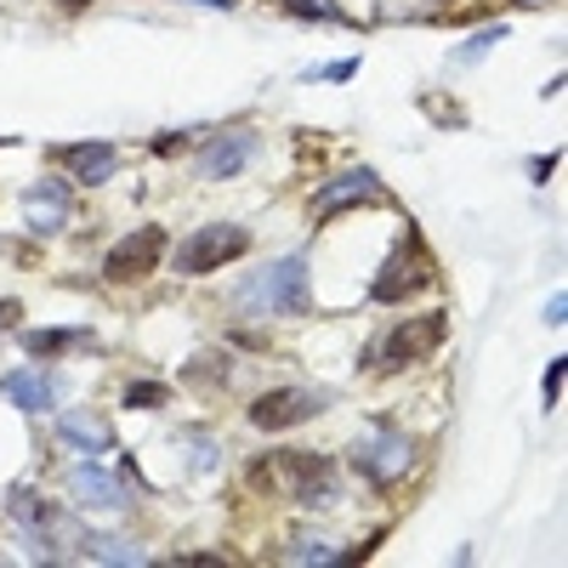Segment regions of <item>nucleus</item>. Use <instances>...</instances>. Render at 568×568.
<instances>
[{
    "label": "nucleus",
    "mask_w": 568,
    "mask_h": 568,
    "mask_svg": "<svg viewBox=\"0 0 568 568\" xmlns=\"http://www.w3.org/2000/svg\"><path fill=\"white\" fill-rule=\"evenodd\" d=\"M278 7L291 12V18H313V23H318V18H324V23H347V12L329 7V0H278Z\"/></svg>",
    "instance_id": "obj_22"
},
{
    "label": "nucleus",
    "mask_w": 568,
    "mask_h": 568,
    "mask_svg": "<svg viewBox=\"0 0 568 568\" xmlns=\"http://www.w3.org/2000/svg\"><path fill=\"white\" fill-rule=\"evenodd\" d=\"M12 517H18V524H23V535L40 546V557H63L58 546H80L85 540V529L74 524V517H63L52 500H45V495H34V489H12Z\"/></svg>",
    "instance_id": "obj_6"
},
{
    "label": "nucleus",
    "mask_w": 568,
    "mask_h": 568,
    "mask_svg": "<svg viewBox=\"0 0 568 568\" xmlns=\"http://www.w3.org/2000/svg\"><path fill=\"white\" fill-rule=\"evenodd\" d=\"M562 313H568V296H562V291H557V296H551V302H546V324H562Z\"/></svg>",
    "instance_id": "obj_25"
},
{
    "label": "nucleus",
    "mask_w": 568,
    "mask_h": 568,
    "mask_svg": "<svg viewBox=\"0 0 568 568\" xmlns=\"http://www.w3.org/2000/svg\"><path fill=\"white\" fill-rule=\"evenodd\" d=\"M313 302L307 284V256H278L273 267L251 273L245 284H233V307H245L256 318H296Z\"/></svg>",
    "instance_id": "obj_1"
},
{
    "label": "nucleus",
    "mask_w": 568,
    "mask_h": 568,
    "mask_svg": "<svg viewBox=\"0 0 568 568\" xmlns=\"http://www.w3.org/2000/svg\"><path fill=\"white\" fill-rule=\"evenodd\" d=\"M69 489H74V500H80V506H91V511H120V506H125V489L109 478V471H103L98 460L74 466V471H69Z\"/></svg>",
    "instance_id": "obj_15"
},
{
    "label": "nucleus",
    "mask_w": 568,
    "mask_h": 568,
    "mask_svg": "<svg viewBox=\"0 0 568 568\" xmlns=\"http://www.w3.org/2000/svg\"><path fill=\"white\" fill-rule=\"evenodd\" d=\"M284 562H342V551H336V540H313V535H302L291 551H284Z\"/></svg>",
    "instance_id": "obj_20"
},
{
    "label": "nucleus",
    "mask_w": 568,
    "mask_h": 568,
    "mask_svg": "<svg viewBox=\"0 0 568 568\" xmlns=\"http://www.w3.org/2000/svg\"><path fill=\"white\" fill-rule=\"evenodd\" d=\"M23 216H29V233H58L69 222V187L58 176L29 182L23 187Z\"/></svg>",
    "instance_id": "obj_11"
},
{
    "label": "nucleus",
    "mask_w": 568,
    "mask_h": 568,
    "mask_svg": "<svg viewBox=\"0 0 568 568\" xmlns=\"http://www.w3.org/2000/svg\"><path fill=\"white\" fill-rule=\"evenodd\" d=\"M500 40H506V23H495V29H484V34H471V40L460 45V52H455L449 63H455V69H471V63H484V58H489V45H500Z\"/></svg>",
    "instance_id": "obj_19"
},
{
    "label": "nucleus",
    "mask_w": 568,
    "mask_h": 568,
    "mask_svg": "<svg viewBox=\"0 0 568 568\" xmlns=\"http://www.w3.org/2000/svg\"><path fill=\"white\" fill-rule=\"evenodd\" d=\"M444 329H449V313H420V318H404V324H393L387 336L369 347V364H375V369H404V364H420L426 353H438Z\"/></svg>",
    "instance_id": "obj_5"
},
{
    "label": "nucleus",
    "mask_w": 568,
    "mask_h": 568,
    "mask_svg": "<svg viewBox=\"0 0 568 568\" xmlns=\"http://www.w3.org/2000/svg\"><path fill=\"white\" fill-rule=\"evenodd\" d=\"M58 438L85 449V455H103V449H114V426L103 415H91V409H63L58 415Z\"/></svg>",
    "instance_id": "obj_16"
},
{
    "label": "nucleus",
    "mask_w": 568,
    "mask_h": 568,
    "mask_svg": "<svg viewBox=\"0 0 568 568\" xmlns=\"http://www.w3.org/2000/svg\"><path fill=\"white\" fill-rule=\"evenodd\" d=\"M382 200H387L382 176H375L369 165H358V171H342L336 182H324V187H318V194H313V216L329 222V216L347 211V205H382Z\"/></svg>",
    "instance_id": "obj_10"
},
{
    "label": "nucleus",
    "mask_w": 568,
    "mask_h": 568,
    "mask_svg": "<svg viewBox=\"0 0 568 568\" xmlns=\"http://www.w3.org/2000/svg\"><path fill=\"white\" fill-rule=\"evenodd\" d=\"M284 478L296 495V506L318 511V506H336V466H329V455H313V449H284L278 460H262L256 478Z\"/></svg>",
    "instance_id": "obj_3"
},
{
    "label": "nucleus",
    "mask_w": 568,
    "mask_h": 568,
    "mask_svg": "<svg viewBox=\"0 0 568 568\" xmlns=\"http://www.w3.org/2000/svg\"><path fill=\"white\" fill-rule=\"evenodd\" d=\"M0 393H7L23 415H45L58 404V382L45 369H7V375H0Z\"/></svg>",
    "instance_id": "obj_14"
},
{
    "label": "nucleus",
    "mask_w": 568,
    "mask_h": 568,
    "mask_svg": "<svg viewBox=\"0 0 568 568\" xmlns=\"http://www.w3.org/2000/svg\"><path fill=\"white\" fill-rule=\"evenodd\" d=\"M358 74V58L347 63H324V69H302V80H353Z\"/></svg>",
    "instance_id": "obj_24"
},
{
    "label": "nucleus",
    "mask_w": 568,
    "mask_h": 568,
    "mask_svg": "<svg viewBox=\"0 0 568 568\" xmlns=\"http://www.w3.org/2000/svg\"><path fill=\"white\" fill-rule=\"evenodd\" d=\"M256 160V136L251 131H233V136H211V149L200 154V176L205 182H222V176H240L245 165Z\"/></svg>",
    "instance_id": "obj_12"
},
{
    "label": "nucleus",
    "mask_w": 568,
    "mask_h": 568,
    "mask_svg": "<svg viewBox=\"0 0 568 568\" xmlns=\"http://www.w3.org/2000/svg\"><path fill=\"white\" fill-rule=\"evenodd\" d=\"M171 404V387H160V382H131L125 387V409H165Z\"/></svg>",
    "instance_id": "obj_21"
},
{
    "label": "nucleus",
    "mask_w": 568,
    "mask_h": 568,
    "mask_svg": "<svg viewBox=\"0 0 568 568\" xmlns=\"http://www.w3.org/2000/svg\"><path fill=\"white\" fill-rule=\"evenodd\" d=\"M324 404H329V393H313V387H278V393H262V398L251 404V426H256V433H291V426L313 420Z\"/></svg>",
    "instance_id": "obj_8"
},
{
    "label": "nucleus",
    "mask_w": 568,
    "mask_h": 568,
    "mask_svg": "<svg viewBox=\"0 0 568 568\" xmlns=\"http://www.w3.org/2000/svg\"><path fill=\"white\" fill-rule=\"evenodd\" d=\"M551 171H557V154H546V160H535V182H546Z\"/></svg>",
    "instance_id": "obj_26"
},
{
    "label": "nucleus",
    "mask_w": 568,
    "mask_h": 568,
    "mask_svg": "<svg viewBox=\"0 0 568 568\" xmlns=\"http://www.w3.org/2000/svg\"><path fill=\"white\" fill-rule=\"evenodd\" d=\"M58 165L74 171V182H109L120 171V149L114 142H69V149H52Z\"/></svg>",
    "instance_id": "obj_13"
},
{
    "label": "nucleus",
    "mask_w": 568,
    "mask_h": 568,
    "mask_svg": "<svg viewBox=\"0 0 568 568\" xmlns=\"http://www.w3.org/2000/svg\"><path fill=\"white\" fill-rule=\"evenodd\" d=\"M353 466H358L364 484L387 489V484H398L404 471L415 466V438L404 433V426H393V420H369L364 438L353 444Z\"/></svg>",
    "instance_id": "obj_2"
},
{
    "label": "nucleus",
    "mask_w": 568,
    "mask_h": 568,
    "mask_svg": "<svg viewBox=\"0 0 568 568\" xmlns=\"http://www.w3.org/2000/svg\"><path fill=\"white\" fill-rule=\"evenodd\" d=\"M69 347H91V329H23V353L34 358H58Z\"/></svg>",
    "instance_id": "obj_17"
},
{
    "label": "nucleus",
    "mask_w": 568,
    "mask_h": 568,
    "mask_svg": "<svg viewBox=\"0 0 568 568\" xmlns=\"http://www.w3.org/2000/svg\"><path fill=\"white\" fill-rule=\"evenodd\" d=\"M58 7H69V12H80V7H85V0H58Z\"/></svg>",
    "instance_id": "obj_28"
},
{
    "label": "nucleus",
    "mask_w": 568,
    "mask_h": 568,
    "mask_svg": "<svg viewBox=\"0 0 568 568\" xmlns=\"http://www.w3.org/2000/svg\"><path fill=\"white\" fill-rule=\"evenodd\" d=\"M85 546V557H98V562H149V557H142V546H131V540H114V535H85L80 540Z\"/></svg>",
    "instance_id": "obj_18"
},
{
    "label": "nucleus",
    "mask_w": 568,
    "mask_h": 568,
    "mask_svg": "<svg viewBox=\"0 0 568 568\" xmlns=\"http://www.w3.org/2000/svg\"><path fill=\"white\" fill-rule=\"evenodd\" d=\"M562 375H568V358H551V364H546V382H540V398H546V409H557V393H562Z\"/></svg>",
    "instance_id": "obj_23"
},
{
    "label": "nucleus",
    "mask_w": 568,
    "mask_h": 568,
    "mask_svg": "<svg viewBox=\"0 0 568 568\" xmlns=\"http://www.w3.org/2000/svg\"><path fill=\"white\" fill-rule=\"evenodd\" d=\"M426 284H433V262L420 256V245H415V240H404V245L382 262V278L369 284V302L393 307V302H409L415 291H426Z\"/></svg>",
    "instance_id": "obj_7"
},
{
    "label": "nucleus",
    "mask_w": 568,
    "mask_h": 568,
    "mask_svg": "<svg viewBox=\"0 0 568 568\" xmlns=\"http://www.w3.org/2000/svg\"><path fill=\"white\" fill-rule=\"evenodd\" d=\"M251 251V227L240 222H211V227H194L187 240L176 245V273L182 278H205L216 267H227L233 256Z\"/></svg>",
    "instance_id": "obj_4"
},
{
    "label": "nucleus",
    "mask_w": 568,
    "mask_h": 568,
    "mask_svg": "<svg viewBox=\"0 0 568 568\" xmlns=\"http://www.w3.org/2000/svg\"><path fill=\"white\" fill-rule=\"evenodd\" d=\"M160 256H165V227H136V233H125V240L103 256V278H114V284L149 278L160 267Z\"/></svg>",
    "instance_id": "obj_9"
},
{
    "label": "nucleus",
    "mask_w": 568,
    "mask_h": 568,
    "mask_svg": "<svg viewBox=\"0 0 568 568\" xmlns=\"http://www.w3.org/2000/svg\"><path fill=\"white\" fill-rule=\"evenodd\" d=\"M200 7H211V12H233V0H200Z\"/></svg>",
    "instance_id": "obj_27"
}]
</instances>
